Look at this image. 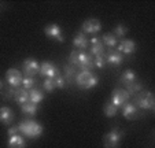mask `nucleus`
<instances>
[{"instance_id":"39448f33","label":"nucleus","mask_w":155,"mask_h":148,"mask_svg":"<svg viewBox=\"0 0 155 148\" xmlns=\"http://www.w3.org/2000/svg\"><path fill=\"white\" fill-rule=\"evenodd\" d=\"M129 99H130V95H129L125 89H122V88H115V89L113 90L111 100H110V102L117 108H120V107H122L125 103L129 102Z\"/></svg>"},{"instance_id":"1a4fd4ad","label":"nucleus","mask_w":155,"mask_h":148,"mask_svg":"<svg viewBox=\"0 0 155 148\" xmlns=\"http://www.w3.org/2000/svg\"><path fill=\"white\" fill-rule=\"evenodd\" d=\"M22 70H24V74L26 77H35L36 74H38L40 64L35 58H28L22 63Z\"/></svg>"},{"instance_id":"bb28decb","label":"nucleus","mask_w":155,"mask_h":148,"mask_svg":"<svg viewBox=\"0 0 155 148\" xmlns=\"http://www.w3.org/2000/svg\"><path fill=\"white\" fill-rule=\"evenodd\" d=\"M21 85H22V88H25L26 90H30V89H33V88H36L37 82H36L35 77H24Z\"/></svg>"},{"instance_id":"6e6552de","label":"nucleus","mask_w":155,"mask_h":148,"mask_svg":"<svg viewBox=\"0 0 155 148\" xmlns=\"http://www.w3.org/2000/svg\"><path fill=\"white\" fill-rule=\"evenodd\" d=\"M22 73L18 69H8L6 71V81L8 84V87L12 88H19L22 84Z\"/></svg>"},{"instance_id":"423d86ee","label":"nucleus","mask_w":155,"mask_h":148,"mask_svg":"<svg viewBox=\"0 0 155 148\" xmlns=\"http://www.w3.org/2000/svg\"><path fill=\"white\" fill-rule=\"evenodd\" d=\"M81 29L84 35H96L102 29V22L96 18H89V19H85L82 22Z\"/></svg>"},{"instance_id":"6ab92c4d","label":"nucleus","mask_w":155,"mask_h":148,"mask_svg":"<svg viewBox=\"0 0 155 148\" xmlns=\"http://www.w3.org/2000/svg\"><path fill=\"white\" fill-rule=\"evenodd\" d=\"M14 100L18 103V104H24V103L29 102V93L25 88L19 87V88H15V92H14Z\"/></svg>"},{"instance_id":"a878e982","label":"nucleus","mask_w":155,"mask_h":148,"mask_svg":"<svg viewBox=\"0 0 155 148\" xmlns=\"http://www.w3.org/2000/svg\"><path fill=\"white\" fill-rule=\"evenodd\" d=\"M126 33H128V28L125 26V25H122V23H118L117 26L114 28V30H113V35H114V37L117 38H124L126 36Z\"/></svg>"},{"instance_id":"c756f323","label":"nucleus","mask_w":155,"mask_h":148,"mask_svg":"<svg viewBox=\"0 0 155 148\" xmlns=\"http://www.w3.org/2000/svg\"><path fill=\"white\" fill-rule=\"evenodd\" d=\"M43 89L45 92H52L55 89V84H54V78H44L43 81Z\"/></svg>"},{"instance_id":"2eb2a0df","label":"nucleus","mask_w":155,"mask_h":148,"mask_svg":"<svg viewBox=\"0 0 155 148\" xmlns=\"http://www.w3.org/2000/svg\"><path fill=\"white\" fill-rule=\"evenodd\" d=\"M14 118H15V114L10 107L4 106V107L0 108V122H2L3 125L10 126L12 122H14Z\"/></svg>"},{"instance_id":"dca6fc26","label":"nucleus","mask_w":155,"mask_h":148,"mask_svg":"<svg viewBox=\"0 0 155 148\" xmlns=\"http://www.w3.org/2000/svg\"><path fill=\"white\" fill-rule=\"evenodd\" d=\"M120 54L122 55H130L136 51V43L133 40H122L120 44H118V49Z\"/></svg>"},{"instance_id":"2f4dec72","label":"nucleus","mask_w":155,"mask_h":148,"mask_svg":"<svg viewBox=\"0 0 155 148\" xmlns=\"http://www.w3.org/2000/svg\"><path fill=\"white\" fill-rule=\"evenodd\" d=\"M4 89V84H3V81L0 80V90H3Z\"/></svg>"},{"instance_id":"cd10ccee","label":"nucleus","mask_w":155,"mask_h":148,"mask_svg":"<svg viewBox=\"0 0 155 148\" xmlns=\"http://www.w3.org/2000/svg\"><path fill=\"white\" fill-rule=\"evenodd\" d=\"M107 62H106V58H104V54L103 55H97L94 58V66L95 69H104Z\"/></svg>"},{"instance_id":"aec40b11","label":"nucleus","mask_w":155,"mask_h":148,"mask_svg":"<svg viewBox=\"0 0 155 148\" xmlns=\"http://www.w3.org/2000/svg\"><path fill=\"white\" fill-rule=\"evenodd\" d=\"M136 80H137V74H136L133 70H130V69H128V70H125V71L122 73V76L120 77V82L122 85H129V84H132V82H135Z\"/></svg>"},{"instance_id":"7ed1b4c3","label":"nucleus","mask_w":155,"mask_h":148,"mask_svg":"<svg viewBox=\"0 0 155 148\" xmlns=\"http://www.w3.org/2000/svg\"><path fill=\"white\" fill-rule=\"evenodd\" d=\"M76 84L81 89H92L99 84V77L94 71H80L76 77Z\"/></svg>"},{"instance_id":"b1692460","label":"nucleus","mask_w":155,"mask_h":148,"mask_svg":"<svg viewBox=\"0 0 155 148\" xmlns=\"http://www.w3.org/2000/svg\"><path fill=\"white\" fill-rule=\"evenodd\" d=\"M103 113H104V115L107 117V118H113V117L117 115L118 108L115 107V106L113 104L110 100H108V102H106L104 106H103Z\"/></svg>"},{"instance_id":"393cba45","label":"nucleus","mask_w":155,"mask_h":148,"mask_svg":"<svg viewBox=\"0 0 155 148\" xmlns=\"http://www.w3.org/2000/svg\"><path fill=\"white\" fill-rule=\"evenodd\" d=\"M125 90H126V92H128L130 96H135L136 93H139L140 90H143V84H141L139 80H136L135 82H132V84L126 85Z\"/></svg>"},{"instance_id":"f257e3e1","label":"nucleus","mask_w":155,"mask_h":148,"mask_svg":"<svg viewBox=\"0 0 155 148\" xmlns=\"http://www.w3.org/2000/svg\"><path fill=\"white\" fill-rule=\"evenodd\" d=\"M18 130L21 134H24L25 137H29V139H38V137L43 134V126L41 123H38L37 121H33V119H25V121H21L18 123Z\"/></svg>"},{"instance_id":"4468645a","label":"nucleus","mask_w":155,"mask_h":148,"mask_svg":"<svg viewBox=\"0 0 155 148\" xmlns=\"http://www.w3.org/2000/svg\"><path fill=\"white\" fill-rule=\"evenodd\" d=\"M88 45H89V40H88L87 35H84L82 32L74 35L73 47L77 49V51H85V49H88Z\"/></svg>"},{"instance_id":"7c9ffc66","label":"nucleus","mask_w":155,"mask_h":148,"mask_svg":"<svg viewBox=\"0 0 155 148\" xmlns=\"http://www.w3.org/2000/svg\"><path fill=\"white\" fill-rule=\"evenodd\" d=\"M7 134H8V137L15 136V134H19V130H18V126H10L8 130H7Z\"/></svg>"},{"instance_id":"f8f14e48","label":"nucleus","mask_w":155,"mask_h":148,"mask_svg":"<svg viewBox=\"0 0 155 148\" xmlns=\"http://www.w3.org/2000/svg\"><path fill=\"white\" fill-rule=\"evenodd\" d=\"M121 108H122L124 118L128 119V121H133V119H137L139 117H140V111H139V108L130 102L125 103Z\"/></svg>"},{"instance_id":"0eeeda50","label":"nucleus","mask_w":155,"mask_h":148,"mask_svg":"<svg viewBox=\"0 0 155 148\" xmlns=\"http://www.w3.org/2000/svg\"><path fill=\"white\" fill-rule=\"evenodd\" d=\"M44 33H45V36H48L51 40H55V41H58V43H63L64 41L63 33H62V29L58 23H50V25H47V26L44 28Z\"/></svg>"},{"instance_id":"ddd939ff","label":"nucleus","mask_w":155,"mask_h":148,"mask_svg":"<svg viewBox=\"0 0 155 148\" xmlns=\"http://www.w3.org/2000/svg\"><path fill=\"white\" fill-rule=\"evenodd\" d=\"M89 43H91V48H89V55H91V56H94V58H95V56L103 55V54L106 52V47L103 45L100 37L94 36V37L89 40Z\"/></svg>"},{"instance_id":"c85d7f7f","label":"nucleus","mask_w":155,"mask_h":148,"mask_svg":"<svg viewBox=\"0 0 155 148\" xmlns=\"http://www.w3.org/2000/svg\"><path fill=\"white\" fill-rule=\"evenodd\" d=\"M54 84H55V88H58V89H63L68 82H66V80H64V77L62 76V74H58L56 77H54Z\"/></svg>"},{"instance_id":"9b49d317","label":"nucleus","mask_w":155,"mask_h":148,"mask_svg":"<svg viewBox=\"0 0 155 148\" xmlns=\"http://www.w3.org/2000/svg\"><path fill=\"white\" fill-rule=\"evenodd\" d=\"M104 58H106V62L111 66H120V64L124 63V55L120 54L117 49H107L104 52Z\"/></svg>"},{"instance_id":"f3484780","label":"nucleus","mask_w":155,"mask_h":148,"mask_svg":"<svg viewBox=\"0 0 155 148\" xmlns=\"http://www.w3.org/2000/svg\"><path fill=\"white\" fill-rule=\"evenodd\" d=\"M77 74H78V67L74 66V64H64L63 67V74L62 76L64 77V80H66V82L68 84H70V82H73L74 80H76Z\"/></svg>"},{"instance_id":"9d476101","label":"nucleus","mask_w":155,"mask_h":148,"mask_svg":"<svg viewBox=\"0 0 155 148\" xmlns=\"http://www.w3.org/2000/svg\"><path fill=\"white\" fill-rule=\"evenodd\" d=\"M38 74H40L41 77H44V78H54V77H56L58 74H61V73H59L58 67L54 63H51V62H43V63L40 64Z\"/></svg>"},{"instance_id":"4be33fe9","label":"nucleus","mask_w":155,"mask_h":148,"mask_svg":"<svg viewBox=\"0 0 155 148\" xmlns=\"http://www.w3.org/2000/svg\"><path fill=\"white\" fill-rule=\"evenodd\" d=\"M28 93H29V102L35 103V104H38V103L43 102L44 92L41 89H38V88H33V89L28 90Z\"/></svg>"},{"instance_id":"5701e85b","label":"nucleus","mask_w":155,"mask_h":148,"mask_svg":"<svg viewBox=\"0 0 155 148\" xmlns=\"http://www.w3.org/2000/svg\"><path fill=\"white\" fill-rule=\"evenodd\" d=\"M100 40H102L103 45L107 47V48H110V49H113L114 47H117V44H118V40L114 37L113 33H104Z\"/></svg>"},{"instance_id":"20e7f679","label":"nucleus","mask_w":155,"mask_h":148,"mask_svg":"<svg viewBox=\"0 0 155 148\" xmlns=\"http://www.w3.org/2000/svg\"><path fill=\"white\" fill-rule=\"evenodd\" d=\"M124 137V130L120 128H113L103 137V147L104 148H120Z\"/></svg>"},{"instance_id":"a211bd4d","label":"nucleus","mask_w":155,"mask_h":148,"mask_svg":"<svg viewBox=\"0 0 155 148\" xmlns=\"http://www.w3.org/2000/svg\"><path fill=\"white\" fill-rule=\"evenodd\" d=\"M25 147H26V141L21 134H15V136L8 137L7 148H25Z\"/></svg>"},{"instance_id":"f03ea898","label":"nucleus","mask_w":155,"mask_h":148,"mask_svg":"<svg viewBox=\"0 0 155 148\" xmlns=\"http://www.w3.org/2000/svg\"><path fill=\"white\" fill-rule=\"evenodd\" d=\"M133 104L141 110H155V99L151 90L143 89L133 96Z\"/></svg>"},{"instance_id":"412c9836","label":"nucleus","mask_w":155,"mask_h":148,"mask_svg":"<svg viewBox=\"0 0 155 148\" xmlns=\"http://www.w3.org/2000/svg\"><path fill=\"white\" fill-rule=\"evenodd\" d=\"M21 111L28 117H35L38 111V104H35L32 102H26L24 104H21Z\"/></svg>"}]
</instances>
